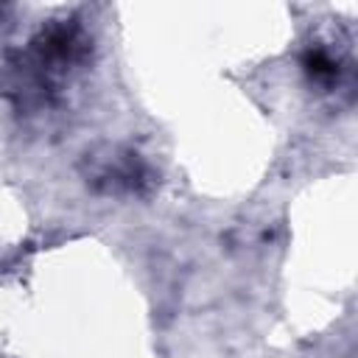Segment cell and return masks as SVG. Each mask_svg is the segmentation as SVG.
Listing matches in <instances>:
<instances>
[{
    "instance_id": "obj_1",
    "label": "cell",
    "mask_w": 358,
    "mask_h": 358,
    "mask_svg": "<svg viewBox=\"0 0 358 358\" xmlns=\"http://www.w3.org/2000/svg\"><path fill=\"white\" fill-rule=\"evenodd\" d=\"M305 70H308V76L313 78V81H319V84H338V76H341V67H338V59H333L327 50H322V48H313V50H308V56H305Z\"/></svg>"
}]
</instances>
